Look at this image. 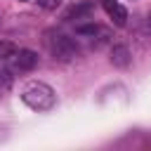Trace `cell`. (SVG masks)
Here are the masks:
<instances>
[{
	"label": "cell",
	"mask_w": 151,
	"mask_h": 151,
	"mask_svg": "<svg viewBox=\"0 0 151 151\" xmlns=\"http://www.w3.org/2000/svg\"><path fill=\"white\" fill-rule=\"evenodd\" d=\"M21 101H24L28 109H33V111H50V109L57 104V94H54V90H52L47 83L35 80V83H28V85L24 87Z\"/></svg>",
	"instance_id": "1"
},
{
	"label": "cell",
	"mask_w": 151,
	"mask_h": 151,
	"mask_svg": "<svg viewBox=\"0 0 151 151\" xmlns=\"http://www.w3.org/2000/svg\"><path fill=\"white\" fill-rule=\"evenodd\" d=\"M50 50H52L54 59H61V61H68V59H73L78 54V47L68 35H54L50 40Z\"/></svg>",
	"instance_id": "2"
},
{
	"label": "cell",
	"mask_w": 151,
	"mask_h": 151,
	"mask_svg": "<svg viewBox=\"0 0 151 151\" xmlns=\"http://www.w3.org/2000/svg\"><path fill=\"white\" fill-rule=\"evenodd\" d=\"M12 59H14V66L19 71H31L38 66V54L33 50H17V54Z\"/></svg>",
	"instance_id": "3"
},
{
	"label": "cell",
	"mask_w": 151,
	"mask_h": 151,
	"mask_svg": "<svg viewBox=\"0 0 151 151\" xmlns=\"http://www.w3.org/2000/svg\"><path fill=\"white\" fill-rule=\"evenodd\" d=\"M94 9V5L87 0V2H78V5H71L68 9H66V14H64V19H85V17H90V12Z\"/></svg>",
	"instance_id": "4"
},
{
	"label": "cell",
	"mask_w": 151,
	"mask_h": 151,
	"mask_svg": "<svg viewBox=\"0 0 151 151\" xmlns=\"http://www.w3.org/2000/svg\"><path fill=\"white\" fill-rule=\"evenodd\" d=\"M111 64L118 66V68H125L130 64V50H127V45H113V50H111Z\"/></svg>",
	"instance_id": "5"
},
{
	"label": "cell",
	"mask_w": 151,
	"mask_h": 151,
	"mask_svg": "<svg viewBox=\"0 0 151 151\" xmlns=\"http://www.w3.org/2000/svg\"><path fill=\"white\" fill-rule=\"evenodd\" d=\"M109 17L113 19V24H116V26H125V21H127V9L118 2L113 9H109Z\"/></svg>",
	"instance_id": "6"
},
{
	"label": "cell",
	"mask_w": 151,
	"mask_h": 151,
	"mask_svg": "<svg viewBox=\"0 0 151 151\" xmlns=\"http://www.w3.org/2000/svg\"><path fill=\"white\" fill-rule=\"evenodd\" d=\"M17 45L12 42V40H0V59H12L14 54H17Z\"/></svg>",
	"instance_id": "7"
},
{
	"label": "cell",
	"mask_w": 151,
	"mask_h": 151,
	"mask_svg": "<svg viewBox=\"0 0 151 151\" xmlns=\"http://www.w3.org/2000/svg\"><path fill=\"white\" fill-rule=\"evenodd\" d=\"M76 31H78V35H92V38H94V33H99V26H97V24H83V26H78Z\"/></svg>",
	"instance_id": "8"
},
{
	"label": "cell",
	"mask_w": 151,
	"mask_h": 151,
	"mask_svg": "<svg viewBox=\"0 0 151 151\" xmlns=\"http://www.w3.org/2000/svg\"><path fill=\"white\" fill-rule=\"evenodd\" d=\"M38 5L45 7V9H57L61 5V0H38Z\"/></svg>",
	"instance_id": "9"
},
{
	"label": "cell",
	"mask_w": 151,
	"mask_h": 151,
	"mask_svg": "<svg viewBox=\"0 0 151 151\" xmlns=\"http://www.w3.org/2000/svg\"><path fill=\"white\" fill-rule=\"evenodd\" d=\"M116 5H118V0H101V7H104L106 12H109V9H113Z\"/></svg>",
	"instance_id": "10"
},
{
	"label": "cell",
	"mask_w": 151,
	"mask_h": 151,
	"mask_svg": "<svg viewBox=\"0 0 151 151\" xmlns=\"http://www.w3.org/2000/svg\"><path fill=\"white\" fill-rule=\"evenodd\" d=\"M21 2H26V0H21Z\"/></svg>",
	"instance_id": "11"
}]
</instances>
